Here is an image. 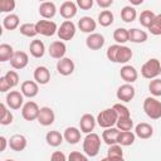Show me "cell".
<instances>
[{
	"label": "cell",
	"instance_id": "6da1fadb",
	"mask_svg": "<svg viewBox=\"0 0 161 161\" xmlns=\"http://www.w3.org/2000/svg\"><path fill=\"white\" fill-rule=\"evenodd\" d=\"M101 150V137L99 135L92 132L88 133L83 140V151L87 156L94 157L99 153Z\"/></svg>",
	"mask_w": 161,
	"mask_h": 161
},
{
	"label": "cell",
	"instance_id": "7a4b0ae2",
	"mask_svg": "<svg viewBox=\"0 0 161 161\" xmlns=\"http://www.w3.org/2000/svg\"><path fill=\"white\" fill-rule=\"evenodd\" d=\"M141 74L146 79H155L161 74V62L156 58L148 59L142 67H141Z\"/></svg>",
	"mask_w": 161,
	"mask_h": 161
},
{
	"label": "cell",
	"instance_id": "3957f363",
	"mask_svg": "<svg viewBox=\"0 0 161 161\" xmlns=\"http://www.w3.org/2000/svg\"><path fill=\"white\" fill-rule=\"evenodd\" d=\"M96 119H97L98 126L106 130V128L113 127L117 123L118 116H117V113H116V111L113 108H106V109H103V111H101L98 113Z\"/></svg>",
	"mask_w": 161,
	"mask_h": 161
},
{
	"label": "cell",
	"instance_id": "277c9868",
	"mask_svg": "<svg viewBox=\"0 0 161 161\" xmlns=\"http://www.w3.org/2000/svg\"><path fill=\"white\" fill-rule=\"evenodd\" d=\"M143 111L151 119L161 118V102L155 97H146L143 101Z\"/></svg>",
	"mask_w": 161,
	"mask_h": 161
},
{
	"label": "cell",
	"instance_id": "5b68a950",
	"mask_svg": "<svg viewBox=\"0 0 161 161\" xmlns=\"http://www.w3.org/2000/svg\"><path fill=\"white\" fill-rule=\"evenodd\" d=\"M75 31H77V28H75V24L72 21V20H64L60 26L58 28V31H57V35L58 38L64 42V40H72L75 35Z\"/></svg>",
	"mask_w": 161,
	"mask_h": 161
},
{
	"label": "cell",
	"instance_id": "8992f818",
	"mask_svg": "<svg viewBox=\"0 0 161 161\" xmlns=\"http://www.w3.org/2000/svg\"><path fill=\"white\" fill-rule=\"evenodd\" d=\"M35 28H36V31L38 34L40 35H44V36H53L57 31H58V26L54 21L52 20H38L35 23Z\"/></svg>",
	"mask_w": 161,
	"mask_h": 161
},
{
	"label": "cell",
	"instance_id": "52a82bcc",
	"mask_svg": "<svg viewBox=\"0 0 161 161\" xmlns=\"http://www.w3.org/2000/svg\"><path fill=\"white\" fill-rule=\"evenodd\" d=\"M39 111H40L39 106L35 102L29 101L21 107V116L25 121H34V119H38Z\"/></svg>",
	"mask_w": 161,
	"mask_h": 161
},
{
	"label": "cell",
	"instance_id": "ba28073f",
	"mask_svg": "<svg viewBox=\"0 0 161 161\" xmlns=\"http://www.w3.org/2000/svg\"><path fill=\"white\" fill-rule=\"evenodd\" d=\"M6 106L10 109H19L20 107H23V102H24V96L21 92L19 91H10L6 94Z\"/></svg>",
	"mask_w": 161,
	"mask_h": 161
},
{
	"label": "cell",
	"instance_id": "9c48e42d",
	"mask_svg": "<svg viewBox=\"0 0 161 161\" xmlns=\"http://www.w3.org/2000/svg\"><path fill=\"white\" fill-rule=\"evenodd\" d=\"M135 93H136L135 87L132 84H130V83H125V84H122V86L118 87L116 96H117V99L118 101L131 102L133 99V97H135Z\"/></svg>",
	"mask_w": 161,
	"mask_h": 161
},
{
	"label": "cell",
	"instance_id": "30bf717a",
	"mask_svg": "<svg viewBox=\"0 0 161 161\" xmlns=\"http://www.w3.org/2000/svg\"><path fill=\"white\" fill-rule=\"evenodd\" d=\"M65 52H67V45L62 40H55V42L50 43L49 49H48L49 55L52 58H54V59H58V60L62 59V58H64Z\"/></svg>",
	"mask_w": 161,
	"mask_h": 161
},
{
	"label": "cell",
	"instance_id": "8fae6325",
	"mask_svg": "<svg viewBox=\"0 0 161 161\" xmlns=\"http://www.w3.org/2000/svg\"><path fill=\"white\" fill-rule=\"evenodd\" d=\"M74 68H75L74 62L70 58H67V57L59 59L58 63H57V70H58V73L60 75H64V77L70 75L74 72Z\"/></svg>",
	"mask_w": 161,
	"mask_h": 161
},
{
	"label": "cell",
	"instance_id": "7c38bea8",
	"mask_svg": "<svg viewBox=\"0 0 161 161\" xmlns=\"http://www.w3.org/2000/svg\"><path fill=\"white\" fill-rule=\"evenodd\" d=\"M96 123H97V119L94 118L93 114L91 113H84L80 119H79V127H80V131L83 133H92V131L94 130L96 127Z\"/></svg>",
	"mask_w": 161,
	"mask_h": 161
},
{
	"label": "cell",
	"instance_id": "4fadbf2b",
	"mask_svg": "<svg viewBox=\"0 0 161 161\" xmlns=\"http://www.w3.org/2000/svg\"><path fill=\"white\" fill-rule=\"evenodd\" d=\"M29 63V57L25 52H21V50H18L14 53V57L11 58L10 60V65L14 68V69H24Z\"/></svg>",
	"mask_w": 161,
	"mask_h": 161
},
{
	"label": "cell",
	"instance_id": "5bb4252c",
	"mask_svg": "<svg viewBox=\"0 0 161 161\" xmlns=\"http://www.w3.org/2000/svg\"><path fill=\"white\" fill-rule=\"evenodd\" d=\"M55 121V114L54 111L50 107H42L39 111V116H38V122L42 126H50L53 125Z\"/></svg>",
	"mask_w": 161,
	"mask_h": 161
},
{
	"label": "cell",
	"instance_id": "9a60e30c",
	"mask_svg": "<svg viewBox=\"0 0 161 161\" xmlns=\"http://www.w3.org/2000/svg\"><path fill=\"white\" fill-rule=\"evenodd\" d=\"M104 36L99 33H92L86 39V45L91 50H98L104 45Z\"/></svg>",
	"mask_w": 161,
	"mask_h": 161
},
{
	"label": "cell",
	"instance_id": "2e32d148",
	"mask_svg": "<svg viewBox=\"0 0 161 161\" xmlns=\"http://www.w3.org/2000/svg\"><path fill=\"white\" fill-rule=\"evenodd\" d=\"M77 11H78V6H77V3H73V1H64L62 5H60V9H59V13L60 15L65 19V20H70L72 18H74L77 15Z\"/></svg>",
	"mask_w": 161,
	"mask_h": 161
},
{
	"label": "cell",
	"instance_id": "e0dca14e",
	"mask_svg": "<svg viewBox=\"0 0 161 161\" xmlns=\"http://www.w3.org/2000/svg\"><path fill=\"white\" fill-rule=\"evenodd\" d=\"M119 75H121V78H122L126 83L132 84L133 82L137 80V78H138V72L136 70L135 67L128 65V64H125V65L121 68V70H119Z\"/></svg>",
	"mask_w": 161,
	"mask_h": 161
},
{
	"label": "cell",
	"instance_id": "ac0fdd59",
	"mask_svg": "<svg viewBox=\"0 0 161 161\" xmlns=\"http://www.w3.org/2000/svg\"><path fill=\"white\" fill-rule=\"evenodd\" d=\"M20 92L23 93L24 97H28V98H34L35 96H38L39 93V87H38V83L35 80H25L21 83V87H20Z\"/></svg>",
	"mask_w": 161,
	"mask_h": 161
},
{
	"label": "cell",
	"instance_id": "d6986e66",
	"mask_svg": "<svg viewBox=\"0 0 161 161\" xmlns=\"http://www.w3.org/2000/svg\"><path fill=\"white\" fill-rule=\"evenodd\" d=\"M28 145V141H26V137L24 135H20V133H16V135H13L9 140V147L13 150V151H16V152H20L23 150H25Z\"/></svg>",
	"mask_w": 161,
	"mask_h": 161
},
{
	"label": "cell",
	"instance_id": "ffe728a7",
	"mask_svg": "<svg viewBox=\"0 0 161 161\" xmlns=\"http://www.w3.org/2000/svg\"><path fill=\"white\" fill-rule=\"evenodd\" d=\"M39 14L45 20L54 18V15L57 14V6H55V4L52 3V1H44V3H42L39 5Z\"/></svg>",
	"mask_w": 161,
	"mask_h": 161
},
{
	"label": "cell",
	"instance_id": "44dd1931",
	"mask_svg": "<svg viewBox=\"0 0 161 161\" xmlns=\"http://www.w3.org/2000/svg\"><path fill=\"white\" fill-rule=\"evenodd\" d=\"M34 80L38 84H47L50 80V70L44 65L36 67L34 70Z\"/></svg>",
	"mask_w": 161,
	"mask_h": 161
},
{
	"label": "cell",
	"instance_id": "7402d4cb",
	"mask_svg": "<svg viewBox=\"0 0 161 161\" xmlns=\"http://www.w3.org/2000/svg\"><path fill=\"white\" fill-rule=\"evenodd\" d=\"M78 28L80 31L83 33H89L92 34L96 28H97V23L94 19H92L91 16H82L79 20H78Z\"/></svg>",
	"mask_w": 161,
	"mask_h": 161
},
{
	"label": "cell",
	"instance_id": "603a6c76",
	"mask_svg": "<svg viewBox=\"0 0 161 161\" xmlns=\"http://www.w3.org/2000/svg\"><path fill=\"white\" fill-rule=\"evenodd\" d=\"M135 135L142 140H147L153 135V128L150 123L146 122H141L138 125H136L135 127Z\"/></svg>",
	"mask_w": 161,
	"mask_h": 161
},
{
	"label": "cell",
	"instance_id": "cb8c5ba5",
	"mask_svg": "<svg viewBox=\"0 0 161 161\" xmlns=\"http://www.w3.org/2000/svg\"><path fill=\"white\" fill-rule=\"evenodd\" d=\"M80 130H78L77 127H67L64 130V133H63V137L64 140L70 143V145H75L80 141Z\"/></svg>",
	"mask_w": 161,
	"mask_h": 161
},
{
	"label": "cell",
	"instance_id": "d4e9b609",
	"mask_svg": "<svg viewBox=\"0 0 161 161\" xmlns=\"http://www.w3.org/2000/svg\"><path fill=\"white\" fill-rule=\"evenodd\" d=\"M119 130L117 127H111V128H106L102 132V140L104 141V143H107L108 146L111 145H116L117 143V138L119 135Z\"/></svg>",
	"mask_w": 161,
	"mask_h": 161
},
{
	"label": "cell",
	"instance_id": "484cf974",
	"mask_svg": "<svg viewBox=\"0 0 161 161\" xmlns=\"http://www.w3.org/2000/svg\"><path fill=\"white\" fill-rule=\"evenodd\" d=\"M133 53L131 50V48L126 47V45H119L117 55H116V63H121V64H126L127 62L131 60Z\"/></svg>",
	"mask_w": 161,
	"mask_h": 161
},
{
	"label": "cell",
	"instance_id": "4316f807",
	"mask_svg": "<svg viewBox=\"0 0 161 161\" xmlns=\"http://www.w3.org/2000/svg\"><path fill=\"white\" fill-rule=\"evenodd\" d=\"M29 50L34 58H42L45 53V45L42 40L34 39V40H31V43L29 45Z\"/></svg>",
	"mask_w": 161,
	"mask_h": 161
},
{
	"label": "cell",
	"instance_id": "83f0119b",
	"mask_svg": "<svg viewBox=\"0 0 161 161\" xmlns=\"http://www.w3.org/2000/svg\"><path fill=\"white\" fill-rule=\"evenodd\" d=\"M63 140H64V137H63V135H62L59 131H49V132H47V135H45V141H47V143H48L49 146H52V147H58V146H60L62 142H63Z\"/></svg>",
	"mask_w": 161,
	"mask_h": 161
},
{
	"label": "cell",
	"instance_id": "f1b7e54d",
	"mask_svg": "<svg viewBox=\"0 0 161 161\" xmlns=\"http://www.w3.org/2000/svg\"><path fill=\"white\" fill-rule=\"evenodd\" d=\"M136 140V135L131 131H121L117 138V143L121 146H131Z\"/></svg>",
	"mask_w": 161,
	"mask_h": 161
},
{
	"label": "cell",
	"instance_id": "f546056e",
	"mask_svg": "<svg viewBox=\"0 0 161 161\" xmlns=\"http://www.w3.org/2000/svg\"><path fill=\"white\" fill-rule=\"evenodd\" d=\"M20 24V19L16 14H9L3 19V26L6 30H15Z\"/></svg>",
	"mask_w": 161,
	"mask_h": 161
},
{
	"label": "cell",
	"instance_id": "4dcf8cb0",
	"mask_svg": "<svg viewBox=\"0 0 161 161\" xmlns=\"http://www.w3.org/2000/svg\"><path fill=\"white\" fill-rule=\"evenodd\" d=\"M128 33H130V42L132 43H145L147 40V33L145 30L132 28L128 30Z\"/></svg>",
	"mask_w": 161,
	"mask_h": 161
},
{
	"label": "cell",
	"instance_id": "1f68e13d",
	"mask_svg": "<svg viewBox=\"0 0 161 161\" xmlns=\"http://www.w3.org/2000/svg\"><path fill=\"white\" fill-rule=\"evenodd\" d=\"M136 18H137V11H136V9L133 6L126 5V6L122 8V10H121V19L125 23H132Z\"/></svg>",
	"mask_w": 161,
	"mask_h": 161
},
{
	"label": "cell",
	"instance_id": "d6a6232c",
	"mask_svg": "<svg viewBox=\"0 0 161 161\" xmlns=\"http://www.w3.org/2000/svg\"><path fill=\"white\" fill-rule=\"evenodd\" d=\"M113 20H114V16L111 10H102L98 14V24L101 26H104V28L109 26L113 24Z\"/></svg>",
	"mask_w": 161,
	"mask_h": 161
},
{
	"label": "cell",
	"instance_id": "836d02e7",
	"mask_svg": "<svg viewBox=\"0 0 161 161\" xmlns=\"http://www.w3.org/2000/svg\"><path fill=\"white\" fill-rule=\"evenodd\" d=\"M113 39L116 40L117 44H125V43L130 42V33H128V29L117 28V29L113 31Z\"/></svg>",
	"mask_w": 161,
	"mask_h": 161
},
{
	"label": "cell",
	"instance_id": "e575fe53",
	"mask_svg": "<svg viewBox=\"0 0 161 161\" xmlns=\"http://www.w3.org/2000/svg\"><path fill=\"white\" fill-rule=\"evenodd\" d=\"M155 16H156V14L152 10H143L140 14V16H138V21H140V24L142 26H145V28L148 29V26L151 25V23L155 19Z\"/></svg>",
	"mask_w": 161,
	"mask_h": 161
},
{
	"label": "cell",
	"instance_id": "d590c367",
	"mask_svg": "<svg viewBox=\"0 0 161 161\" xmlns=\"http://www.w3.org/2000/svg\"><path fill=\"white\" fill-rule=\"evenodd\" d=\"M14 49L10 44L3 43L0 45V62H8L11 60V58L14 57Z\"/></svg>",
	"mask_w": 161,
	"mask_h": 161
},
{
	"label": "cell",
	"instance_id": "8d00e7d4",
	"mask_svg": "<svg viewBox=\"0 0 161 161\" xmlns=\"http://www.w3.org/2000/svg\"><path fill=\"white\" fill-rule=\"evenodd\" d=\"M19 31H20V34H23L24 36H28V38H34L38 34L35 24H33V23H24V24H21L20 28H19Z\"/></svg>",
	"mask_w": 161,
	"mask_h": 161
},
{
	"label": "cell",
	"instance_id": "74e56055",
	"mask_svg": "<svg viewBox=\"0 0 161 161\" xmlns=\"http://www.w3.org/2000/svg\"><path fill=\"white\" fill-rule=\"evenodd\" d=\"M0 108H1L0 123H1L3 126H8V125H10V123L13 122V119H14L13 113L8 109V107H6V104H5V103H1V104H0Z\"/></svg>",
	"mask_w": 161,
	"mask_h": 161
},
{
	"label": "cell",
	"instance_id": "f35d334b",
	"mask_svg": "<svg viewBox=\"0 0 161 161\" xmlns=\"http://www.w3.org/2000/svg\"><path fill=\"white\" fill-rule=\"evenodd\" d=\"M148 91L153 97H160L161 96V79L155 78L148 83Z\"/></svg>",
	"mask_w": 161,
	"mask_h": 161
},
{
	"label": "cell",
	"instance_id": "ab89813d",
	"mask_svg": "<svg viewBox=\"0 0 161 161\" xmlns=\"http://www.w3.org/2000/svg\"><path fill=\"white\" fill-rule=\"evenodd\" d=\"M107 156L108 157H113V158H121L123 157V150L122 146L116 143V145H111L107 150Z\"/></svg>",
	"mask_w": 161,
	"mask_h": 161
},
{
	"label": "cell",
	"instance_id": "60d3db41",
	"mask_svg": "<svg viewBox=\"0 0 161 161\" xmlns=\"http://www.w3.org/2000/svg\"><path fill=\"white\" fill-rule=\"evenodd\" d=\"M148 30L153 35H161V14H157L155 16L153 21L148 26Z\"/></svg>",
	"mask_w": 161,
	"mask_h": 161
},
{
	"label": "cell",
	"instance_id": "b9f144b4",
	"mask_svg": "<svg viewBox=\"0 0 161 161\" xmlns=\"http://www.w3.org/2000/svg\"><path fill=\"white\" fill-rule=\"evenodd\" d=\"M112 108L116 111V113H117V116H118V119H119V118H130V117H131L130 109H128V108H127L125 104L116 103V104H114Z\"/></svg>",
	"mask_w": 161,
	"mask_h": 161
},
{
	"label": "cell",
	"instance_id": "7bdbcfd3",
	"mask_svg": "<svg viewBox=\"0 0 161 161\" xmlns=\"http://www.w3.org/2000/svg\"><path fill=\"white\" fill-rule=\"evenodd\" d=\"M116 126L119 131H131L132 127H133V121H132L131 117L130 118H119L117 121Z\"/></svg>",
	"mask_w": 161,
	"mask_h": 161
},
{
	"label": "cell",
	"instance_id": "ee69618b",
	"mask_svg": "<svg viewBox=\"0 0 161 161\" xmlns=\"http://www.w3.org/2000/svg\"><path fill=\"white\" fill-rule=\"evenodd\" d=\"M4 77L6 78V80L11 86V88H14L15 86H18V83H19V74L15 70H8Z\"/></svg>",
	"mask_w": 161,
	"mask_h": 161
},
{
	"label": "cell",
	"instance_id": "f6af8a7d",
	"mask_svg": "<svg viewBox=\"0 0 161 161\" xmlns=\"http://www.w3.org/2000/svg\"><path fill=\"white\" fill-rule=\"evenodd\" d=\"M15 9L14 0H0V11L1 13H10Z\"/></svg>",
	"mask_w": 161,
	"mask_h": 161
},
{
	"label": "cell",
	"instance_id": "bcb514c9",
	"mask_svg": "<svg viewBox=\"0 0 161 161\" xmlns=\"http://www.w3.org/2000/svg\"><path fill=\"white\" fill-rule=\"evenodd\" d=\"M118 48H119V44H113V45L108 47V49H107V52H106L107 59L111 60L112 63H116V55H117Z\"/></svg>",
	"mask_w": 161,
	"mask_h": 161
},
{
	"label": "cell",
	"instance_id": "7dc6e473",
	"mask_svg": "<svg viewBox=\"0 0 161 161\" xmlns=\"http://www.w3.org/2000/svg\"><path fill=\"white\" fill-rule=\"evenodd\" d=\"M68 161H88V157L86 153H82L78 151H72L68 156Z\"/></svg>",
	"mask_w": 161,
	"mask_h": 161
},
{
	"label": "cell",
	"instance_id": "c3c4849f",
	"mask_svg": "<svg viewBox=\"0 0 161 161\" xmlns=\"http://www.w3.org/2000/svg\"><path fill=\"white\" fill-rule=\"evenodd\" d=\"M93 0H77V6H79L83 10H89L93 6Z\"/></svg>",
	"mask_w": 161,
	"mask_h": 161
},
{
	"label": "cell",
	"instance_id": "681fc988",
	"mask_svg": "<svg viewBox=\"0 0 161 161\" xmlns=\"http://www.w3.org/2000/svg\"><path fill=\"white\" fill-rule=\"evenodd\" d=\"M50 161H68V158L62 151H54L50 156Z\"/></svg>",
	"mask_w": 161,
	"mask_h": 161
},
{
	"label": "cell",
	"instance_id": "f907efd6",
	"mask_svg": "<svg viewBox=\"0 0 161 161\" xmlns=\"http://www.w3.org/2000/svg\"><path fill=\"white\" fill-rule=\"evenodd\" d=\"M11 88V86L9 84V82L6 80V78L3 75L0 77V92H8Z\"/></svg>",
	"mask_w": 161,
	"mask_h": 161
},
{
	"label": "cell",
	"instance_id": "816d5d0a",
	"mask_svg": "<svg viewBox=\"0 0 161 161\" xmlns=\"http://www.w3.org/2000/svg\"><path fill=\"white\" fill-rule=\"evenodd\" d=\"M113 0H97V5L99 8H103L104 10H107L109 6H112Z\"/></svg>",
	"mask_w": 161,
	"mask_h": 161
},
{
	"label": "cell",
	"instance_id": "f5cc1de1",
	"mask_svg": "<svg viewBox=\"0 0 161 161\" xmlns=\"http://www.w3.org/2000/svg\"><path fill=\"white\" fill-rule=\"evenodd\" d=\"M0 143H1V147H0V151H5V148H6V146L9 145V141L4 137V136H1L0 137Z\"/></svg>",
	"mask_w": 161,
	"mask_h": 161
},
{
	"label": "cell",
	"instance_id": "db71d44e",
	"mask_svg": "<svg viewBox=\"0 0 161 161\" xmlns=\"http://www.w3.org/2000/svg\"><path fill=\"white\" fill-rule=\"evenodd\" d=\"M101 161H125L123 160V157H121V158H113V157H104V158H102Z\"/></svg>",
	"mask_w": 161,
	"mask_h": 161
},
{
	"label": "cell",
	"instance_id": "11a10c76",
	"mask_svg": "<svg viewBox=\"0 0 161 161\" xmlns=\"http://www.w3.org/2000/svg\"><path fill=\"white\" fill-rule=\"evenodd\" d=\"M142 3H143V0H132L131 1V4H133V5H140Z\"/></svg>",
	"mask_w": 161,
	"mask_h": 161
},
{
	"label": "cell",
	"instance_id": "9f6ffc18",
	"mask_svg": "<svg viewBox=\"0 0 161 161\" xmlns=\"http://www.w3.org/2000/svg\"><path fill=\"white\" fill-rule=\"evenodd\" d=\"M4 161H15V160H13V158H6V160H4Z\"/></svg>",
	"mask_w": 161,
	"mask_h": 161
}]
</instances>
